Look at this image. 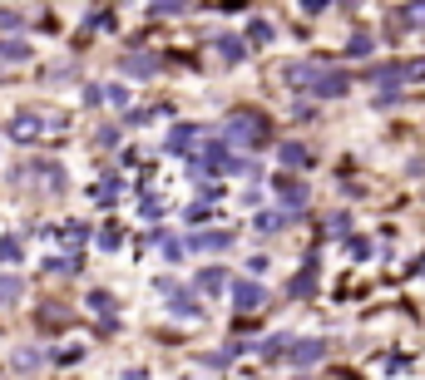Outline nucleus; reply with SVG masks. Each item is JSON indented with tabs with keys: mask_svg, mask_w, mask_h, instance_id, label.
<instances>
[{
	"mask_svg": "<svg viewBox=\"0 0 425 380\" xmlns=\"http://www.w3.org/2000/svg\"><path fill=\"white\" fill-rule=\"evenodd\" d=\"M15 291H20V282H0V301H5V296H15Z\"/></svg>",
	"mask_w": 425,
	"mask_h": 380,
	"instance_id": "2",
	"label": "nucleus"
},
{
	"mask_svg": "<svg viewBox=\"0 0 425 380\" xmlns=\"http://www.w3.org/2000/svg\"><path fill=\"white\" fill-rule=\"evenodd\" d=\"M232 296H237V306H252V301H257V296H262V291H257V286L247 282V286H237V291H232Z\"/></svg>",
	"mask_w": 425,
	"mask_h": 380,
	"instance_id": "1",
	"label": "nucleus"
}]
</instances>
